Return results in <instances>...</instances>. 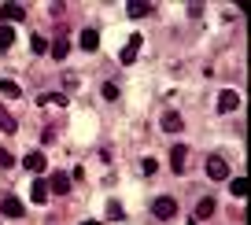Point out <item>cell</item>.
I'll list each match as a JSON object with an SVG mask.
<instances>
[{"mask_svg":"<svg viewBox=\"0 0 251 225\" xmlns=\"http://www.w3.org/2000/svg\"><path fill=\"white\" fill-rule=\"evenodd\" d=\"M23 203L15 200V196H4V200H0V214H8V218H23Z\"/></svg>","mask_w":251,"mask_h":225,"instance_id":"cell-7","label":"cell"},{"mask_svg":"<svg viewBox=\"0 0 251 225\" xmlns=\"http://www.w3.org/2000/svg\"><path fill=\"white\" fill-rule=\"evenodd\" d=\"M15 45V26H0V52H8Z\"/></svg>","mask_w":251,"mask_h":225,"instance_id":"cell-17","label":"cell"},{"mask_svg":"<svg viewBox=\"0 0 251 225\" xmlns=\"http://www.w3.org/2000/svg\"><path fill=\"white\" fill-rule=\"evenodd\" d=\"M188 225H196V222H188Z\"/></svg>","mask_w":251,"mask_h":225,"instance_id":"cell-26","label":"cell"},{"mask_svg":"<svg viewBox=\"0 0 251 225\" xmlns=\"http://www.w3.org/2000/svg\"><path fill=\"white\" fill-rule=\"evenodd\" d=\"M185 159H188V148L185 144H174L170 148V170L174 174H185Z\"/></svg>","mask_w":251,"mask_h":225,"instance_id":"cell-5","label":"cell"},{"mask_svg":"<svg viewBox=\"0 0 251 225\" xmlns=\"http://www.w3.org/2000/svg\"><path fill=\"white\" fill-rule=\"evenodd\" d=\"M103 96H107V100H118V85H103Z\"/></svg>","mask_w":251,"mask_h":225,"instance_id":"cell-24","label":"cell"},{"mask_svg":"<svg viewBox=\"0 0 251 225\" xmlns=\"http://www.w3.org/2000/svg\"><path fill=\"white\" fill-rule=\"evenodd\" d=\"M48 196H52V192H48V181L37 177V181H33V188H30V200L41 207V203H48Z\"/></svg>","mask_w":251,"mask_h":225,"instance_id":"cell-9","label":"cell"},{"mask_svg":"<svg viewBox=\"0 0 251 225\" xmlns=\"http://www.w3.org/2000/svg\"><path fill=\"white\" fill-rule=\"evenodd\" d=\"M81 225H100V222H81Z\"/></svg>","mask_w":251,"mask_h":225,"instance_id":"cell-25","label":"cell"},{"mask_svg":"<svg viewBox=\"0 0 251 225\" xmlns=\"http://www.w3.org/2000/svg\"><path fill=\"white\" fill-rule=\"evenodd\" d=\"M229 192L233 196H248V177H233L229 181Z\"/></svg>","mask_w":251,"mask_h":225,"instance_id":"cell-19","label":"cell"},{"mask_svg":"<svg viewBox=\"0 0 251 225\" xmlns=\"http://www.w3.org/2000/svg\"><path fill=\"white\" fill-rule=\"evenodd\" d=\"M0 96H4V100H19V96H23V89H19L11 78H4V81H0Z\"/></svg>","mask_w":251,"mask_h":225,"instance_id":"cell-16","label":"cell"},{"mask_svg":"<svg viewBox=\"0 0 251 225\" xmlns=\"http://www.w3.org/2000/svg\"><path fill=\"white\" fill-rule=\"evenodd\" d=\"M0 15L8 19V23H23V19H26V8H23V4H4V8H0Z\"/></svg>","mask_w":251,"mask_h":225,"instance_id":"cell-10","label":"cell"},{"mask_svg":"<svg viewBox=\"0 0 251 225\" xmlns=\"http://www.w3.org/2000/svg\"><path fill=\"white\" fill-rule=\"evenodd\" d=\"M0 129L4 133H15L19 129V122H15V115H11L8 107H4V103H0Z\"/></svg>","mask_w":251,"mask_h":225,"instance_id":"cell-15","label":"cell"},{"mask_svg":"<svg viewBox=\"0 0 251 225\" xmlns=\"http://www.w3.org/2000/svg\"><path fill=\"white\" fill-rule=\"evenodd\" d=\"M141 45H144V37H141V33H133V37H129V45H126L122 52H118V59H122L126 67H129V63L137 59V52H141Z\"/></svg>","mask_w":251,"mask_h":225,"instance_id":"cell-4","label":"cell"},{"mask_svg":"<svg viewBox=\"0 0 251 225\" xmlns=\"http://www.w3.org/2000/svg\"><path fill=\"white\" fill-rule=\"evenodd\" d=\"M30 48H33V52L41 55V52H48V41L41 37V33H33V37H30Z\"/></svg>","mask_w":251,"mask_h":225,"instance_id":"cell-21","label":"cell"},{"mask_svg":"<svg viewBox=\"0 0 251 225\" xmlns=\"http://www.w3.org/2000/svg\"><path fill=\"white\" fill-rule=\"evenodd\" d=\"M211 214H214V200H211V196H203V200L196 203V218H211Z\"/></svg>","mask_w":251,"mask_h":225,"instance_id":"cell-18","label":"cell"},{"mask_svg":"<svg viewBox=\"0 0 251 225\" xmlns=\"http://www.w3.org/2000/svg\"><path fill=\"white\" fill-rule=\"evenodd\" d=\"M48 52H52V59H55V63H63V59H67V52H71V41H67V37L52 41V48H48Z\"/></svg>","mask_w":251,"mask_h":225,"instance_id":"cell-14","label":"cell"},{"mask_svg":"<svg viewBox=\"0 0 251 225\" xmlns=\"http://www.w3.org/2000/svg\"><path fill=\"white\" fill-rule=\"evenodd\" d=\"M11 163H15V159H11V151H4V148H0V170H11Z\"/></svg>","mask_w":251,"mask_h":225,"instance_id":"cell-23","label":"cell"},{"mask_svg":"<svg viewBox=\"0 0 251 225\" xmlns=\"http://www.w3.org/2000/svg\"><path fill=\"white\" fill-rule=\"evenodd\" d=\"M107 214H111V222H122V218H126V214H122V207H118L115 200L107 203Z\"/></svg>","mask_w":251,"mask_h":225,"instance_id":"cell-22","label":"cell"},{"mask_svg":"<svg viewBox=\"0 0 251 225\" xmlns=\"http://www.w3.org/2000/svg\"><path fill=\"white\" fill-rule=\"evenodd\" d=\"M207 177L226 181V177H229V163H226L222 155H211V159H207Z\"/></svg>","mask_w":251,"mask_h":225,"instance_id":"cell-1","label":"cell"},{"mask_svg":"<svg viewBox=\"0 0 251 225\" xmlns=\"http://www.w3.org/2000/svg\"><path fill=\"white\" fill-rule=\"evenodd\" d=\"M48 192L67 196V192H71V174H67V170H55L52 177H48Z\"/></svg>","mask_w":251,"mask_h":225,"instance_id":"cell-2","label":"cell"},{"mask_svg":"<svg viewBox=\"0 0 251 225\" xmlns=\"http://www.w3.org/2000/svg\"><path fill=\"white\" fill-rule=\"evenodd\" d=\"M23 166L30 174H45V166H48V159H45V151H30V155L23 159Z\"/></svg>","mask_w":251,"mask_h":225,"instance_id":"cell-6","label":"cell"},{"mask_svg":"<svg viewBox=\"0 0 251 225\" xmlns=\"http://www.w3.org/2000/svg\"><path fill=\"white\" fill-rule=\"evenodd\" d=\"M163 129L166 133H181V129H185V122H181L177 111H166V115H163Z\"/></svg>","mask_w":251,"mask_h":225,"instance_id":"cell-12","label":"cell"},{"mask_svg":"<svg viewBox=\"0 0 251 225\" xmlns=\"http://www.w3.org/2000/svg\"><path fill=\"white\" fill-rule=\"evenodd\" d=\"M37 103H55V107H63L67 96H63V93H48V96H37Z\"/></svg>","mask_w":251,"mask_h":225,"instance_id":"cell-20","label":"cell"},{"mask_svg":"<svg viewBox=\"0 0 251 225\" xmlns=\"http://www.w3.org/2000/svg\"><path fill=\"white\" fill-rule=\"evenodd\" d=\"M236 107H240V96H236L233 89H226V93L218 96V111H222V115H229V111H236Z\"/></svg>","mask_w":251,"mask_h":225,"instance_id":"cell-8","label":"cell"},{"mask_svg":"<svg viewBox=\"0 0 251 225\" xmlns=\"http://www.w3.org/2000/svg\"><path fill=\"white\" fill-rule=\"evenodd\" d=\"M151 210H155V218H163V222H166V218H174V214H177V203H174L170 196H159V200L151 203Z\"/></svg>","mask_w":251,"mask_h":225,"instance_id":"cell-3","label":"cell"},{"mask_svg":"<svg viewBox=\"0 0 251 225\" xmlns=\"http://www.w3.org/2000/svg\"><path fill=\"white\" fill-rule=\"evenodd\" d=\"M81 48H85V52H96V48H100V33L93 30V26H89V30H81Z\"/></svg>","mask_w":251,"mask_h":225,"instance_id":"cell-11","label":"cell"},{"mask_svg":"<svg viewBox=\"0 0 251 225\" xmlns=\"http://www.w3.org/2000/svg\"><path fill=\"white\" fill-rule=\"evenodd\" d=\"M126 11H129V19H144V15H151V4H144V0H129Z\"/></svg>","mask_w":251,"mask_h":225,"instance_id":"cell-13","label":"cell"}]
</instances>
